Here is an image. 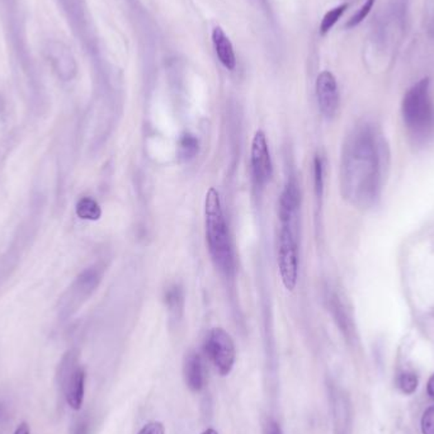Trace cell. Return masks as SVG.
<instances>
[{
  "mask_svg": "<svg viewBox=\"0 0 434 434\" xmlns=\"http://www.w3.org/2000/svg\"><path fill=\"white\" fill-rule=\"evenodd\" d=\"M206 238L214 263L226 276L233 274L235 268L233 247L221 207L220 194L215 188H209L205 200Z\"/></svg>",
  "mask_w": 434,
  "mask_h": 434,
  "instance_id": "6da1fadb",
  "label": "cell"
},
{
  "mask_svg": "<svg viewBox=\"0 0 434 434\" xmlns=\"http://www.w3.org/2000/svg\"><path fill=\"white\" fill-rule=\"evenodd\" d=\"M429 79H422L408 90L402 101V117L411 136L426 140L434 131V103Z\"/></svg>",
  "mask_w": 434,
  "mask_h": 434,
  "instance_id": "7a4b0ae2",
  "label": "cell"
},
{
  "mask_svg": "<svg viewBox=\"0 0 434 434\" xmlns=\"http://www.w3.org/2000/svg\"><path fill=\"white\" fill-rule=\"evenodd\" d=\"M205 351L221 376H227L233 370L236 351L233 338L226 330H211L205 343Z\"/></svg>",
  "mask_w": 434,
  "mask_h": 434,
  "instance_id": "3957f363",
  "label": "cell"
},
{
  "mask_svg": "<svg viewBox=\"0 0 434 434\" xmlns=\"http://www.w3.org/2000/svg\"><path fill=\"white\" fill-rule=\"evenodd\" d=\"M60 380L65 400L72 410H81L85 394V371L75 364L72 353L66 354L60 366Z\"/></svg>",
  "mask_w": 434,
  "mask_h": 434,
  "instance_id": "277c9868",
  "label": "cell"
},
{
  "mask_svg": "<svg viewBox=\"0 0 434 434\" xmlns=\"http://www.w3.org/2000/svg\"><path fill=\"white\" fill-rule=\"evenodd\" d=\"M278 267L283 286L289 291H293L298 285V248L295 236L289 225H283L280 235Z\"/></svg>",
  "mask_w": 434,
  "mask_h": 434,
  "instance_id": "5b68a950",
  "label": "cell"
},
{
  "mask_svg": "<svg viewBox=\"0 0 434 434\" xmlns=\"http://www.w3.org/2000/svg\"><path fill=\"white\" fill-rule=\"evenodd\" d=\"M250 164L253 177L258 185H265L272 177L273 165L271 159L267 137L263 131H257L251 141L250 149Z\"/></svg>",
  "mask_w": 434,
  "mask_h": 434,
  "instance_id": "8992f818",
  "label": "cell"
},
{
  "mask_svg": "<svg viewBox=\"0 0 434 434\" xmlns=\"http://www.w3.org/2000/svg\"><path fill=\"white\" fill-rule=\"evenodd\" d=\"M316 96L322 114L333 118L339 108V92L335 76L330 72H322L316 79Z\"/></svg>",
  "mask_w": 434,
  "mask_h": 434,
  "instance_id": "52a82bcc",
  "label": "cell"
},
{
  "mask_svg": "<svg viewBox=\"0 0 434 434\" xmlns=\"http://www.w3.org/2000/svg\"><path fill=\"white\" fill-rule=\"evenodd\" d=\"M45 54L61 79L70 81L74 78L76 72L75 59L72 56V51L64 43L57 41L48 42L45 48Z\"/></svg>",
  "mask_w": 434,
  "mask_h": 434,
  "instance_id": "ba28073f",
  "label": "cell"
},
{
  "mask_svg": "<svg viewBox=\"0 0 434 434\" xmlns=\"http://www.w3.org/2000/svg\"><path fill=\"white\" fill-rule=\"evenodd\" d=\"M212 42H214V48H215L220 63L224 65L227 70H234L236 66V56H235L233 43L220 27L214 28Z\"/></svg>",
  "mask_w": 434,
  "mask_h": 434,
  "instance_id": "9c48e42d",
  "label": "cell"
},
{
  "mask_svg": "<svg viewBox=\"0 0 434 434\" xmlns=\"http://www.w3.org/2000/svg\"><path fill=\"white\" fill-rule=\"evenodd\" d=\"M185 378L187 385L192 391H200L205 385L206 375L200 354L192 352L185 357Z\"/></svg>",
  "mask_w": 434,
  "mask_h": 434,
  "instance_id": "30bf717a",
  "label": "cell"
},
{
  "mask_svg": "<svg viewBox=\"0 0 434 434\" xmlns=\"http://www.w3.org/2000/svg\"><path fill=\"white\" fill-rule=\"evenodd\" d=\"M300 205V192L295 182H289L285 187L280 198L278 215L283 225H289V221L295 216V212Z\"/></svg>",
  "mask_w": 434,
  "mask_h": 434,
  "instance_id": "8fae6325",
  "label": "cell"
},
{
  "mask_svg": "<svg viewBox=\"0 0 434 434\" xmlns=\"http://www.w3.org/2000/svg\"><path fill=\"white\" fill-rule=\"evenodd\" d=\"M198 149H200L198 138L191 134L182 135L178 141V156L180 161H192L198 154Z\"/></svg>",
  "mask_w": 434,
  "mask_h": 434,
  "instance_id": "7c38bea8",
  "label": "cell"
},
{
  "mask_svg": "<svg viewBox=\"0 0 434 434\" xmlns=\"http://www.w3.org/2000/svg\"><path fill=\"white\" fill-rule=\"evenodd\" d=\"M76 215L81 220L96 221L102 216V209L99 207L98 202L94 201L90 197H83L81 201L76 203Z\"/></svg>",
  "mask_w": 434,
  "mask_h": 434,
  "instance_id": "4fadbf2b",
  "label": "cell"
},
{
  "mask_svg": "<svg viewBox=\"0 0 434 434\" xmlns=\"http://www.w3.org/2000/svg\"><path fill=\"white\" fill-rule=\"evenodd\" d=\"M183 302L185 296L183 291L179 286H172L165 292V304L168 306L169 311L174 316H179L183 310Z\"/></svg>",
  "mask_w": 434,
  "mask_h": 434,
  "instance_id": "5bb4252c",
  "label": "cell"
},
{
  "mask_svg": "<svg viewBox=\"0 0 434 434\" xmlns=\"http://www.w3.org/2000/svg\"><path fill=\"white\" fill-rule=\"evenodd\" d=\"M347 8H348V4H342V6H338L335 8L329 10L322 18V22L320 24V32L322 34L329 32L330 30L333 28V25L337 23L338 19L343 16Z\"/></svg>",
  "mask_w": 434,
  "mask_h": 434,
  "instance_id": "9a60e30c",
  "label": "cell"
},
{
  "mask_svg": "<svg viewBox=\"0 0 434 434\" xmlns=\"http://www.w3.org/2000/svg\"><path fill=\"white\" fill-rule=\"evenodd\" d=\"M313 185L318 197H322L324 192V164L320 155H316L313 159Z\"/></svg>",
  "mask_w": 434,
  "mask_h": 434,
  "instance_id": "2e32d148",
  "label": "cell"
},
{
  "mask_svg": "<svg viewBox=\"0 0 434 434\" xmlns=\"http://www.w3.org/2000/svg\"><path fill=\"white\" fill-rule=\"evenodd\" d=\"M418 378L413 372H404L399 378V387L404 394H413L417 390Z\"/></svg>",
  "mask_w": 434,
  "mask_h": 434,
  "instance_id": "e0dca14e",
  "label": "cell"
},
{
  "mask_svg": "<svg viewBox=\"0 0 434 434\" xmlns=\"http://www.w3.org/2000/svg\"><path fill=\"white\" fill-rule=\"evenodd\" d=\"M375 1H376V0H367V1L362 6L361 9L348 21L347 27H348V28H352V27H355V25H358V24L361 23L362 21L370 14L371 9L373 7Z\"/></svg>",
  "mask_w": 434,
  "mask_h": 434,
  "instance_id": "ac0fdd59",
  "label": "cell"
},
{
  "mask_svg": "<svg viewBox=\"0 0 434 434\" xmlns=\"http://www.w3.org/2000/svg\"><path fill=\"white\" fill-rule=\"evenodd\" d=\"M423 434H434V405L428 408L422 418Z\"/></svg>",
  "mask_w": 434,
  "mask_h": 434,
  "instance_id": "d6986e66",
  "label": "cell"
},
{
  "mask_svg": "<svg viewBox=\"0 0 434 434\" xmlns=\"http://www.w3.org/2000/svg\"><path fill=\"white\" fill-rule=\"evenodd\" d=\"M165 429L161 422H152L143 426V429L137 434H164Z\"/></svg>",
  "mask_w": 434,
  "mask_h": 434,
  "instance_id": "ffe728a7",
  "label": "cell"
},
{
  "mask_svg": "<svg viewBox=\"0 0 434 434\" xmlns=\"http://www.w3.org/2000/svg\"><path fill=\"white\" fill-rule=\"evenodd\" d=\"M88 433V429H87V423L84 420H79L74 429H72V434H87Z\"/></svg>",
  "mask_w": 434,
  "mask_h": 434,
  "instance_id": "44dd1931",
  "label": "cell"
},
{
  "mask_svg": "<svg viewBox=\"0 0 434 434\" xmlns=\"http://www.w3.org/2000/svg\"><path fill=\"white\" fill-rule=\"evenodd\" d=\"M13 434H31V431H30V426H28L27 423H22V424L17 426V429Z\"/></svg>",
  "mask_w": 434,
  "mask_h": 434,
  "instance_id": "7402d4cb",
  "label": "cell"
},
{
  "mask_svg": "<svg viewBox=\"0 0 434 434\" xmlns=\"http://www.w3.org/2000/svg\"><path fill=\"white\" fill-rule=\"evenodd\" d=\"M268 434H282V429L280 424L276 423V422H272L271 426H269V433Z\"/></svg>",
  "mask_w": 434,
  "mask_h": 434,
  "instance_id": "603a6c76",
  "label": "cell"
},
{
  "mask_svg": "<svg viewBox=\"0 0 434 434\" xmlns=\"http://www.w3.org/2000/svg\"><path fill=\"white\" fill-rule=\"evenodd\" d=\"M428 394L431 395V397L434 399V375L428 381Z\"/></svg>",
  "mask_w": 434,
  "mask_h": 434,
  "instance_id": "cb8c5ba5",
  "label": "cell"
},
{
  "mask_svg": "<svg viewBox=\"0 0 434 434\" xmlns=\"http://www.w3.org/2000/svg\"><path fill=\"white\" fill-rule=\"evenodd\" d=\"M202 434H218L217 433L215 429H207V431H205Z\"/></svg>",
  "mask_w": 434,
  "mask_h": 434,
  "instance_id": "d4e9b609",
  "label": "cell"
}]
</instances>
